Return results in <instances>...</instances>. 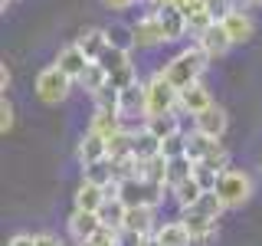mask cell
Wrapping results in <instances>:
<instances>
[{
  "instance_id": "14",
  "label": "cell",
  "mask_w": 262,
  "mask_h": 246,
  "mask_svg": "<svg viewBox=\"0 0 262 246\" xmlns=\"http://www.w3.org/2000/svg\"><path fill=\"white\" fill-rule=\"evenodd\" d=\"M105 200H108L105 187L92 184V180H82V184L76 187V194H72V210H92V213H98L105 207Z\"/></svg>"
},
{
  "instance_id": "12",
  "label": "cell",
  "mask_w": 262,
  "mask_h": 246,
  "mask_svg": "<svg viewBox=\"0 0 262 246\" xmlns=\"http://www.w3.org/2000/svg\"><path fill=\"white\" fill-rule=\"evenodd\" d=\"M193 128L196 131H203V135H210V138H223L226 135V128H229V115L223 105H216L213 102L207 112H200V115H193Z\"/></svg>"
},
{
  "instance_id": "18",
  "label": "cell",
  "mask_w": 262,
  "mask_h": 246,
  "mask_svg": "<svg viewBox=\"0 0 262 246\" xmlns=\"http://www.w3.org/2000/svg\"><path fill=\"white\" fill-rule=\"evenodd\" d=\"M76 43H79V49L89 56V59H98V56L108 49V36H105V27H102V30H98V27L82 30L79 36H76Z\"/></svg>"
},
{
  "instance_id": "16",
  "label": "cell",
  "mask_w": 262,
  "mask_h": 246,
  "mask_svg": "<svg viewBox=\"0 0 262 246\" xmlns=\"http://www.w3.org/2000/svg\"><path fill=\"white\" fill-rule=\"evenodd\" d=\"M158 16H161L164 33H167V43H177V39H184L187 33H190V23H187V16L180 13L174 4L164 7V10H158Z\"/></svg>"
},
{
  "instance_id": "21",
  "label": "cell",
  "mask_w": 262,
  "mask_h": 246,
  "mask_svg": "<svg viewBox=\"0 0 262 246\" xmlns=\"http://www.w3.org/2000/svg\"><path fill=\"white\" fill-rule=\"evenodd\" d=\"M131 154H135L138 161H151L161 154V138H154L147 128L135 131V138H131Z\"/></svg>"
},
{
  "instance_id": "10",
  "label": "cell",
  "mask_w": 262,
  "mask_h": 246,
  "mask_svg": "<svg viewBox=\"0 0 262 246\" xmlns=\"http://www.w3.org/2000/svg\"><path fill=\"white\" fill-rule=\"evenodd\" d=\"M76 158H79L82 168H89V164H95V161L108 158V138H105V135H98V131H92V128H85V135L79 138Z\"/></svg>"
},
{
  "instance_id": "37",
  "label": "cell",
  "mask_w": 262,
  "mask_h": 246,
  "mask_svg": "<svg viewBox=\"0 0 262 246\" xmlns=\"http://www.w3.org/2000/svg\"><path fill=\"white\" fill-rule=\"evenodd\" d=\"M7 246H36V240H33V233H16V236H10Z\"/></svg>"
},
{
  "instance_id": "32",
  "label": "cell",
  "mask_w": 262,
  "mask_h": 246,
  "mask_svg": "<svg viewBox=\"0 0 262 246\" xmlns=\"http://www.w3.org/2000/svg\"><path fill=\"white\" fill-rule=\"evenodd\" d=\"M184 154H187V131H180V135L164 138L161 141V158L174 161V158H184Z\"/></svg>"
},
{
  "instance_id": "41",
  "label": "cell",
  "mask_w": 262,
  "mask_h": 246,
  "mask_svg": "<svg viewBox=\"0 0 262 246\" xmlns=\"http://www.w3.org/2000/svg\"><path fill=\"white\" fill-rule=\"evenodd\" d=\"M16 4V0H0V7H4V10H7V7H13Z\"/></svg>"
},
{
  "instance_id": "13",
  "label": "cell",
  "mask_w": 262,
  "mask_h": 246,
  "mask_svg": "<svg viewBox=\"0 0 262 246\" xmlns=\"http://www.w3.org/2000/svg\"><path fill=\"white\" fill-rule=\"evenodd\" d=\"M89 63H95V59H89V56L82 53L76 39H72V43H66L59 53H56V66H59V69H62L72 82H79V76L89 69Z\"/></svg>"
},
{
  "instance_id": "24",
  "label": "cell",
  "mask_w": 262,
  "mask_h": 246,
  "mask_svg": "<svg viewBox=\"0 0 262 246\" xmlns=\"http://www.w3.org/2000/svg\"><path fill=\"white\" fill-rule=\"evenodd\" d=\"M207 194L203 191L200 184H196V180L190 177V180H184V184H177L174 191H170V197H174V203L180 210H190V207H196V200H200V197Z\"/></svg>"
},
{
  "instance_id": "17",
  "label": "cell",
  "mask_w": 262,
  "mask_h": 246,
  "mask_svg": "<svg viewBox=\"0 0 262 246\" xmlns=\"http://www.w3.org/2000/svg\"><path fill=\"white\" fill-rule=\"evenodd\" d=\"M154 236H158L161 246H193V240H190V233H187V227H184V220H180V217L161 223L158 230H154Z\"/></svg>"
},
{
  "instance_id": "42",
  "label": "cell",
  "mask_w": 262,
  "mask_h": 246,
  "mask_svg": "<svg viewBox=\"0 0 262 246\" xmlns=\"http://www.w3.org/2000/svg\"><path fill=\"white\" fill-rule=\"evenodd\" d=\"M115 246H128V243H125V240H121V236H118V243H115Z\"/></svg>"
},
{
  "instance_id": "33",
  "label": "cell",
  "mask_w": 262,
  "mask_h": 246,
  "mask_svg": "<svg viewBox=\"0 0 262 246\" xmlns=\"http://www.w3.org/2000/svg\"><path fill=\"white\" fill-rule=\"evenodd\" d=\"M13 125H16V112H13V102L10 98H0V135H10L13 131Z\"/></svg>"
},
{
  "instance_id": "28",
  "label": "cell",
  "mask_w": 262,
  "mask_h": 246,
  "mask_svg": "<svg viewBox=\"0 0 262 246\" xmlns=\"http://www.w3.org/2000/svg\"><path fill=\"white\" fill-rule=\"evenodd\" d=\"M125 203L118 200V197H108L105 200V207L98 210V217H102V223L105 227H112V230H121V223H125Z\"/></svg>"
},
{
  "instance_id": "8",
  "label": "cell",
  "mask_w": 262,
  "mask_h": 246,
  "mask_svg": "<svg viewBox=\"0 0 262 246\" xmlns=\"http://www.w3.org/2000/svg\"><path fill=\"white\" fill-rule=\"evenodd\" d=\"M223 30H226V36L233 39V46H239V43H249L252 36H256V20H252L249 13L243 10V7H236V10H229L223 20Z\"/></svg>"
},
{
  "instance_id": "23",
  "label": "cell",
  "mask_w": 262,
  "mask_h": 246,
  "mask_svg": "<svg viewBox=\"0 0 262 246\" xmlns=\"http://www.w3.org/2000/svg\"><path fill=\"white\" fill-rule=\"evenodd\" d=\"M216 145H220L216 138L203 135V131H196V128H193V131H187V158H190L193 164H196V161H203Z\"/></svg>"
},
{
  "instance_id": "11",
  "label": "cell",
  "mask_w": 262,
  "mask_h": 246,
  "mask_svg": "<svg viewBox=\"0 0 262 246\" xmlns=\"http://www.w3.org/2000/svg\"><path fill=\"white\" fill-rule=\"evenodd\" d=\"M180 220H184L187 233H190L193 246H207L213 236H216V220L203 217L200 210H180Z\"/></svg>"
},
{
  "instance_id": "36",
  "label": "cell",
  "mask_w": 262,
  "mask_h": 246,
  "mask_svg": "<svg viewBox=\"0 0 262 246\" xmlns=\"http://www.w3.org/2000/svg\"><path fill=\"white\" fill-rule=\"evenodd\" d=\"M138 0H102L105 10H128V7H135Z\"/></svg>"
},
{
  "instance_id": "15",
  "label": "cell",
  "mask_w": 262,
  "mask_h": 246,
  "mask_svg": "<svg viewBox=\"0 0 262 246\" xmlns=\"http://www.w3.org/2000/svg\"><path fill=\"white\" fill-rule=\"evenodd\" d=\"M154 207H128L125 210V223L121 233H135V236H154Z\"/></svg>"
},
{
  "instance_id": "22",
  "label": "cell",
  "mask_w": 262,
  "mask_h": 246,
  "mask_svg": "<svg viewBox=\"0 0 262 246\" xmlns=\"http://www.w3.org/2000/svg\"><path fill=\"white\" fill-rule=\"evenodd\" d=\"M89 128L98 131V135H105V138H112L115 131L125 128V121H121V115L112 112V109H95L92 118H89Z\"/></svg>"
},
{
  "instance_id": "30",
  "label": "cell",
  "mask_w": 262,
  "mask_h": 246,
  "mask_svg": "<svg viewBox=\"0 0 262 246\" xmlns=\"http://www.w3.org/2000/svg\"><path fill=\"white\" fill-rule=\"evenodd\" d=\"M190 210H200L203 217H210V220H220L226 207H223V200L216 197V191H207V194L200 197V200H196V207H190Z\"/></svg>"
},
{
  "instance_id": "25",
  "label": "cell",
  "mask_w": 262,
  "mask_h": 246,
  "mask_svg": "<svg viewBox=\"0 0 262 246\" xmlns=\"http://www.w3.org/2000/svg\"><path fill=\"white\" fill-rule=\"evenodd\" d=\"M105 36H108V46L115 49H125V53H131L138 43H135V30H131V23H108L105 27Z\"/></svg>"
},
{
  "instance_id": "31",
  "label": "cell",
  "mask_w": 262,
  "mask_h": 246,
  "mask_svg": "<svg viewBox=\"0 0 262 246\" xmlns=\"http://www.w3.org/2000/svg\"><path fill=\"white\" fill-rule=\"evenodd\" d=\"M98 66H102L105 72H115V69H121V66H128L131 63V53H125V49H115V46H108L102 56L95 59Z\"/></svg>"
},
{
  "instance_id": "29",
  "label": "cell",
  "mask_w": 262,
  "mask_h": 246,
  "mask_svg": "<svg viewBox=\"0 0 262 246\" xmlns=\"http://www.w3.org/2000/svg\"><path fill=\"white\" fill-rule=\"evenodd\" d=\"M108 82L118 92H125V89H131V86H138V66L135 63H128V66H121V69H115V72H108Z\"/></svg>"
},
{
  "instance_id": "2",
  "label": "cell",
  "mask_w": 262,
  "mask_h": 246,
  "mask_svg": "<svg viewBox=\"0 0 262 246\" xmlns=\"http://www.w3.org/2000/svg\"><path fill=\"white\" fill-rule=\"evenodd\" d=\"M216 197L223 200V207L226 210H236V207H243V203H249V197H252V177L246 174V171L239 168H229L220 174L216 180Z\"/></svg>"
},
{
  "instance_id": "40",
  "label": "cell",
  "mask_w": 262,
  "mask_h": 246,
  "mask_svg": "<svg viewBox=\"0 0 262 246\" xmlns=\"http://www.w3.org/2000/svg\"><path fill=\"white\" fill-rule=\"evenodd\" d=\"M236 4H243V7H259L262 0H236Z\"/></svg>"
},
{
  "instance_id": "3",
  "label": "cell",
  "mask_w": 262,
  "mask_h": 246,
  "mask_svg": "<svg viewBox=\"0 0 262 246\" xmlns=\"http://www.w3.org/2000/svg\"><path fill=\"white\" fill-rule=\"evenodd\" d=\"M72 86H76V82L53 63V66H46V69H39V76H36V98L43 105H59V102L69 98Z\"/></svg>"
},
{
  "instance_id": "19",
  "label": "cell",
  "mask_w": 262,
  "mask_h": 246,
  "mask_svg": "<svg viewBox=\"0 0 262 246\" xmlns=\"http://www.w3.org/2000/svg\"><path fill=\"white\" fill-rule=\"evenodd\" d=\"M144 128L151 131L154 138H174V135H180V112H167V115H154V118H147L144 121Z\"/></svg>"
},
{
  "instance_id": "26",
  "label": "cell",
  "mask_w": 262,
  "mask_h": 246,
  "mask_svg": "<svg viewBox=\"0 0 262 246\" xmlns=\"http://www.w3.org/2000/svg\"><path fill=\"white\" fill-rule=\"evenodd\" d=\"M193 177V161L187 158H174V161H167V191H174L177 184H184V180H190Z\"/></svg>"
},
{
  "instance_id": "38",
  "label": "cell",
  "mask_w": 262,
  "mask_h": 246,
  "mask_svg": "<svg viewBox=\"0 0 262 246\" xmlns=\"http://www.w3.org/2000/svg\"><path fill=\"white\" fill-rule=\"evenodd\" d=\"M10 82H13V72H10V66H0V89H4V95H7V89H10Z\"/></svg>"
},
{
  "instance_id": "1",
  "label": "cell",
  "mask_w": 262,
  "mask_h": 246,
  "mask_svg": "<svg viewBox=\"0 0 262 246\" xmlns=\"http://www.w3.org/2000/svg\"><path fill=\"white\" fill-rule=\"evenodd\" d=\"M207 66H210V59L200 53V49H196V46H187V49H180V53L170 56V59L161 66V72H164V79H167L170 86L180 92V89L200 82V76L207 72Z\"/></svg>"
},
{
  "instance_id": "9",
  "label": "cell",
  "mask_w": 262,
  "mask_h": 246,
  "mask_svg": "<svg viewBox=\"0 0 262 246\" xmlns=\"http://www.w3.org/2000/svg\"><path fill=\"white\" fill-rule=\"evenodd\" d=\"M213 105V95H210V89L203 86V82H193V86H187V89H180V95H177V112L180 115H200V112H207Z\"/></svg>"
},
{
  "instance_id": "6",
  "label": "cell",
  "mask_w": 262,
  "mask_h": 246,
  "mask_svg": "<svg viewBox=\"0 0 262 246\" xmlns=\"http://www.w3.org/2000/svg\"><path fill=\"white\" fill-rule=\"evenodd\" d=\"M131 30H135V43L138 49H154V46H161V43H167V33H164L161 27V16L158 13H141L135 23H131Z\"/></svg>"
},
{
  "instance_id": "34",
  "label": "cell",
  "mask_w": 262,
  "mask_h": 246,
  "mask_svg": "<svg viewBox=\"0 0 262 246\" xmlns=\"http://www.w3.org/2000/svg\"><path fill=\"white\" fill-rule=\"evenodd\" d=\"M203 4H207V10H210V16H213L216 23L223 20L229 10H236V0H203Z\"/></svg>"
},
{
  "instance_id": "5",
  "label": "cell",
  "mask_w": 262,
  "mask_h": 246,
  "mask_svg": "<svg viewBox=\"0 0 262 246\" xmlns=\"http://www.w3.org/2000/svg\"><path fill=\"white\" fill-rule=\"evenodd\" d=\"M193 46L200 49L203 56H207L210 63H216V59H223V56L233 49V39L226 36V30H223V23H213L210 30H203L200 36H193Z\"/></svg>"
},
{
  "instance_id": "35",
  "label": "cell",
  "mask_w": 262,
  "mask_h": 246,
  "mask_svg": "<svg viewBox=\"0 0 262 246\" xmlns=\"http://www.w3.org/2000/svg\"><path fill=\"white\" fill-rule=\"evenodd\" d=\"M33 240H36V246H66L56 233H46V230L43 233H33Z\"/></svg>"
},
{
  "instance_id": "39",
  "label": "cell",
  "mask_w": 262,
  "mask_h": 246,
  "mask_svg": "<svg viewBox=\"0 0 262 246\" xmlns=\"http://www.w3.org/2000/svg\"><path fill=\"white\" fill-rule=\"evenodd\" d=\"M138 246H161V243H158V236H144V240L138 243Z\"/></svg>"
},
{
  "instance_id": "7",
  "label": "cell",
  "mask_w": 262,
  "mask_h": 246,
  "mask_svg": "<svg viewBox=\"0 0 262 246\" xmlns=\"http://www.w3.org/2000/svg\"><path fill=\"white\" fill-rule=\"evenodd\" d=\"M66 227H69L72 246H85L105 223H102V217H98V213H92V210H72V213H69V223H66Z\"/></svg>"
},
{
  "instance_id": "20",
  "label": "cell",
  "mask_w": 262,
  "mask_h": 246,
  "mask_svg": "<svg viewBox=\"0 0 262 246\" xmlns=\"http://www.w3.org/2000/svg\"><path fill=\"white\" fill-rule=\"evenodd\" d=\"M82 180H92L98 187H108V184H118V174H115V161L112 158H102L89 168H82Z\"/></svg>"
},
{
  "instance_id": "27",
  "label": "cell",
  "mask_w": 262,
  "mask_h": 246,
  "mask_svg": "<svg viewBox=\"0 0 262 246\" xmlns=\"http://www.w3.org/2000/svg\"><path fill=\"white\" fill-rule=\"evenodd\" d=\"M79 86L85 89L89 95H95V92H98L102 86H108V72H105V69H102L98 63H89V69H85V72L79 76Z\"/></svg>"
},
{
  "instance_id": "4",
  "label": "cell",
  "mask_w": 262,
  "mask_h": 246,
  "mask_svg": "<svg viewBox=\"0 0 262 246\" xmlns=\"http://www.w3.org/2000/svg\"><path fill=\"white\" fill-rule=\"evenodd\" d=\"M144 92H147V118L154 115H167V112H177V89L164 79V72L158 69L151 79L144 82Z\"/></svg>"
}]
</instances>
